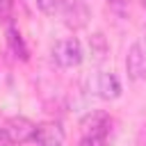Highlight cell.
I'll list each match as a JSON object with an SVG mask.
<instances>
[{
	"label": "cell",
	"instance_id": "11",
	"mask_svg": "<svg viewBox=\"0 0 146 146\" xmlns=\"http://www.w3.org/2000/svg\"><path fill=\"white\" fill-rule=\"evenodd\" d=\"M14 141H11V137H9V132H7V128H0V146H11Z\"/></svg>",
	"mask_w": 146,
	"mask_h": 146
},
{
	"label": "cell",
	"instance_id": "12",
	"mask_svg": "<svg viewBox=\"0 0 146 146\" xmlns=\"http://www.w3.org/2000/svg\"><path fill=\"white\" fill-rule=\"evenodd\" d=\"M82 146H103V139L100 137H84Z\"/></svg>",
	"mask_w": 146,
	"mask_h": 146
},
{
	"label": "cell",
	"instance_id": "4",
	"mask_svg": "<svg viewBox=\"0 0 146 146\" xmlns=\"http://www.w3.org/2000/svg\"><path fill=\"white\" fill-rule=\"evenodd\" d=\"M34 141L39 146H62L64 144V128L55 121H46V123L36 125Z\"/></svg>",
	"mask_w": 146,
	"mask_h": 146
},
{
	"label": "cell",
	"instance_id": "13",
	"mask_svg": "<svg viewBox=\"0 0 146 146\" xmlns=\"http://www.w3.org/2000/svg\"><path fill=\"white\" fill-rule=\"evenodd\" d=\"M144 7H146V0H144Z\"/></svg>",
	"mask_w": 146,
	"mask_h": 146
},
{
	"label": "cell",
	"instance_id": "5",
	"mask_svg": "<svg viewBox=\"0 0 146 146\" xmlns=\"http://www.w3.org/2000/svg\"><path fill=\"white\" fill-rule=\"evenodd\" d=\"M110 128V116L105 112H91L82 119V135L84 137H100L105 139V132Z\"/></svg>",
	"mask_w": 146,
	"mask_h": 146
},
{
	"label": "cell",
	"instance_id": "2",
	"mask_svg": "<svg viewBox=\"0 0 146 146\" xmlns=\"http://www.w3.org/2000/svg\"><path fill=\"white\" fill-rule=\"evenodd\" d=\"M125 71L130 80H144L146 78V43L137 41L130 46L125 57Z\"/></svg>",
	"mask_w": 146,
	"mask_h": 146
},
{
	"label": "cell",
	"instance_id": "3",
	"mask_svg": "<svg viewBox=\"0 0 146 146\" xmlns=\"http://www.w3.org/2000/svg\"><path fill=\"white\" fill-rule=\"evenodd\" d=\"M5 128H7L14 144H25V141L34 139V132H36V125L25 116H11Z\"/></svg>",
	"mask_w": 146,
	"mask_h": 146
},
{
	"label": "cell",
	"instance_id": "10",
	"mask_svg": "<svg viewBox=\"0 0 146 146\" xmlns=\"http://www.w3.org/2000/svg\"><path fill=\"white\" fill-rule=\"evenodd\" d=\"M11 9H14V0H0V23L11 21Z\"/></svg>",
	"mask_w": 146,
	"mask_h": 146
},
{
	"label": "cell",
	"instance_id": "6",
	"mask_svg": "<svg viewBox=\"0 0 146 146\" xmlns=\"http://www.w3.org/2000/svg\"><path fill=\"white\" fill-rule=\"evenodd\" d=\"M96 91H98L100 98H105V100H114V98L121 96V82H119V78H116L114 73L103 71V73H98Z\"/></svg>",
	"mask_w": 146,
	"mask_h": 146
},
{
	"label": "cell",
	"instance_id": "1",
	"mask_svg": "<svg viewBox=\"0 0 146 146\" xmlns=\"http://www.w3.org/2000/svg\"><path fill=\"white\" fill-rule=\"evenodd\" d=\"M52 59L64 66V68H73L82 62V46L75 36H68V39H62L57 41V46L52 48Z\"/></svg>",
	"mask_w": 146,
	"mask_h": 146
},
{
	"label": "cell",
	"instance_id": "7",
	"mask_svg": "<svg viewBox=\"0 0 146 146\" xmlns=\"http://www.w3.org/2000/svg\"><path fill=\"white\" fill-rule=\"evenodd\" d=\"M7 41H9V48H11V52H14L16 57L27 59V48H25V43H23V36L18 34V30H16L14 25H9V30H7Z\"/></svg>",
	"mask_w": 146,
	"mask_h": 146
},
{
	"label": "cell",
	"instance_id": "9",
	"mask_svg": "<svg viewBox=\"0 0 146 146\" xmlns=\"http://www.w3.org/2000/svg\"><path fill=\"white\" fill-rule=\"evenodd\" d=\"M36 7H39L43 14H55V11L62 7V0H36Z\"/></svg>",
	"mask_w": 146,
	"mask_h": 146
},
{
	"label": "cell",
	"instance_id": "8",
	"mask_svg": "<svg viewBox=\"0 0 146 146\" xmlns=\"http://www.w3.org/2000/svg\"><path fill=\"white\" fill-rule=\"evenodd\" d=\"M89 48H91V55H94L98 62H100V59H105V57H107V50H110L105 34H103V32L91 34V36H89Z\"/></svg>",
	"mask_w": 146,
	"mask_h": 146
}]
</instances>
